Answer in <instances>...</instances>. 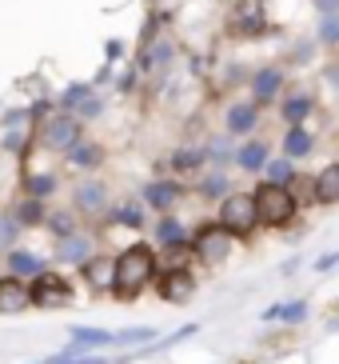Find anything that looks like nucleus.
Instances as JSON below:
<instances>
[{
  "instance_id": "3",
  "label": "nucleus",
  "mask_w": 339,
  "mask_h": 364,
  "mask_svg": "<svg viewBox=\"0 0 339 364\" xmlns=\"http://www.w3.org/2000/svg\"><path fill=\"white\" fill-rule=\"evenodd\" d=\"M76 140H84V124L72 117V112H48V120L40 124V144L52 152H68Z\"/></svg>"
},
{
  "instance_id": "31",
  "label": "nucleus",
  "mask_w": 339,
  "mask_h": 364,
  "mask_svg": "<svg viewBox=\"0 0 339 364\" xmlns=\"http://www.w3.org/2000/svg\"><path fill=\"white\" fill-rule=\"evenodd\" d=\"M204 164V152L200 149H180L176 156H172V168L176 172H191V168H200Z\"/></svg>"
},
{
  "instance_id": "12",
  "label": "nucleus",
  "mask_w": 339,
  "mask_h": 364,
  "mask_svg": "<svg viewBox=\"0 0 339 364\" xmlns=\"http://www.w3.org/2000/svg\"><path fill=\"white\" fill-rule=\"evenodd\" d=\"M80 268H84V280L96 292H112V272H116V260L112 257H88Z\"/></svg>"
},
{
  "instance_id": "1",
  "label": "nucleus",
  "mask_w": 339,
  "mask_h": 364,
  "mask_svg": "<svg viewBox=\"0 0 339 364\" xmlns=\"http://www.w3.org/2000/svg\"><path fill=\"white\" fill-rule=\"evenodd\" d=\"M152 272H156V257H152L148 245H132L124 248L116 257V272H112V292H116L120 300H132L144 284L152 280Z\"/></svg>"
},
{
  "instance_id": "19",
  "label": "nucleus",
  "mask_w": 339,
  "mask_h": 364,
  "mask_svg": "<svg viewBox=\"0 0 339 364\" xmlns=\"http://www.w3.org/2000/svg\"><path fill=\"white\" fill-rule=\"evenodd\" d=\"M279 80H284V73H279V68H264V73H255V80H252L255 105H260V100H272V97H276Z\"/></svg>"
},
{
  "instance_id": "34",
  "label": "nucleus",
  "mask_w": 339,
  "mask_h": 364,
  "mask_svg": "<svg viewBox=\"0 0 339 364\" xmlns=\"http://www.w3.org/2000/svg\"><path fill=\"white\" fill-rule=\"evenodd\" d=\"M284 188L291 193V200H316V181H308V176H304V181H299V176H291Z\"/></svg>"
},
{
  "instance_id": "5",
  "label": "nucleus",
  "mask_w": 339,
  "mask_h": 364,
  "mask_svg": "<svg viewBox=\"0 0 339 364\" xmlns=\"http://www.w3.org/2000/svg\"><path fill=\"white\" fill-rule=\"evenodd\" d=\"M220 228H228V232H252L255 228V200L252 193H232L223 196L220 204Z\"/></svg>"
},
{
  "instance_id": "27",
  "label": "nucleus",
  "mask_w": 339,
  "mask_h": 364,
  "mask_svg": "<svg viewBox=\"0 0 339 364\" xmlns=\"http://www.w3.org/2000/svg\"><path fill=\"white\" fill-rule=\"evenodd\" d=\"M112 220H120V225H128V228H144V208H140L136 200H128L112 213Z\"/></svg>"
},
{
  "instance_id": "6",
  "label": "nucleus",
  "mask_w": 339,
  "mask_h": 364,
  "mask_svg": "<svg viewBox=\"0 0 339 364\" xmlns=\"http://www.w3.org/2000/svg\"><path fill=\"white\" fill-rule=\"evenodd\" d=\"M191 248H196L200 260L220 264V260H228V252H232V232L220 228V225H204L200 232H196V240H191Z\"/></svg>"
},
{
  "instance_id": "9",
  "label": "nucleus",
  "mask_w": 339,
  "mask_h": 364,
  "mask_svg": "<svg viewBox=\"0 0 339 364\" xmlns=\"http://www.w3.org/2000/svg\"><path fill=\"white\" fill-rule=\"evenodd\" d=\"M191 292H196V280H191L184 268H172V272H164V280H160V296L172 300V304L191 300Z\"/></svg>"
},
{
  "instance_id": "32",
  "label": "nucleus",
  "mask_w": 339,
  "mask_h": 364,
  "mask_svg": "<svg viewBox=\"0 0 339 364\" xmlns=\"http://www.w3.org/2000/svg\"><path fill=\"white\" fill-rule=\"evenodd\" d=\"M264 172H267V184H287L291 176H296V168L287 164V156H284V161H267Z\"/></svg>"
},
{
  "instance_id": "4",
  "label": "nucleus",
  "mask_w": 339,
  "mask_h": 364,
  "mask_svg": "<svg viewBox=\"0 0 339 364\" xmlns=\"http://www.w3.org/2000/svg\"><path fill=\"white\" fill-rule=\"evenodd\" d=\"M28 304H36V309H64V304H72V284L60 280L56 272H40L28 284Z\"/></svg>"
},
{
  "instance_id": "24",
  "label": "nucleus",
  "mask_w": 339,
  "mask_h": 364,
  "mask_svg": "<svg viewBox=\"0 0 339 364\" xmlns=\"http://www.w3.org/2000/svg\"><path fill=\"white\" fill-rule=\"evenodd\" d=\"M72 344H80V348H104V344H112V332H100V328H72Z\"/></svg>"
},
{
  "instance_id": "7",
  "label": "nucleus",
  "mask_w": 339,
  "mask_h": 364,
  "mask_svg": "<svg viewBox=\"0 0 339 364\" xmlns=\"http://www.w3.org/2000/svg\"><path fill=\"white\" fill-rule=\"evenodd\" d=\"M88 257H92V236L80 232V228L56 240V260H60V264H76V268H80Z\"/></svg>"
},
{
  "instance_id": "25",
  "label": "nucleus",
  "mask_w": 339,
  "mask_h": 364,
  "mask_svg": "<svg viewBox=\"0 0 339 364\" xmlns=\"http://www.w3.org/2000/svg\"><path fill=\"white\" fill-rule=\"evenodd\" d=\"M12 216H16L21 225H44V200L24 196V204H21V208H12Z\"/></svg>"
},
{
  "instance_id": "2",
  "label": "nucleus",
  "mask_w": 339,
  "mask_h": 364,
  "mask_svg": "<svg viewBox=\"0 0 339 364\" xmlns=\"http://www.w3.org/2000/svg\"><path fill=\"white\" fill-rule=\"evenodd\" d=\"M252 200H255V220H264V225H287L291 213H296V200L284 184H260Z\"/></svg>"
},
{
  "instance_id": "21",
  "label": "nucleus",
  "mask_w": 339,
  "mask_h": 364,
  "mask_svg": "<svg viewBox=\"0 0 339 364\" xmlns=\"http://www.w3.org/2000/svg\"><path fill=\"white\" fill-rule=\"evenodd\" d=\"M52 193H56V176L52 172H36V176L24 181V196H32V200H48Z\"/></svg>"
},
{
  "instance_id": "14",
  "label": "nucleus",
  "mask_w": 339,
  "mask_h": 364,
  "mask_svg": "<svg viewBox=\"0 0 339 364\" xmlns=\"http://www.w3.org/2000/svg\"><path fill=\"white\" fill-rule=\"evenodd\" d=\"M255 120H260V105H255V100H240V105L228 108V132H232V136L252 132Z\"/></svg>"
},
{
  "instance_id": "22",
  "label": "nucleus",
  "mask_w": 339,
  "mask_h": 364,
  "mask_svg": "<svg viewBox=\"0 0 339 364\" xmlns=\"http://www.w3.org/2000/svg\"><path fill=\"white\" fill-rule=\"evenodd\" d=\"M156 240L160 245H184V240H188V236H184V225L180 220H176V216H164V220H160L156 225Z\"/></svg>"
},
{
  "instance_id": "33",
  "label": "nucleus",
  "mask_w": 339,
  "mask_h": 364,
  "mask_svg": "<svg viewBox=\"0 0 339 364\" xmlns=\"http://www.w3.org/2000/svg\"><path fill=\"white\" fill-rule=\"evenodd\" d=\"M156 341V328H128V332H112V344H148Z\"/></svg>"
},
{
  "instance_id": "38",
  "label": "nucleus",
  "mask_w": 339,
  "mask_h": 364,
  "mask_svg": "<svg viewBox=\"0 0 339 364\" xmlns=\"http://www.w3.org/2000/svg\"><path fill=\"white\" fill-rule=\"evenodd\" d=\"M335 264H339V252H328V257H319V260H316V272H331Z\"/></svg>"
},
{
  "instance_id": "26",
  "label": "nucleus",
  "mask_w": 339,
  "mask_h": 364,
  "mask_svg": "<svg viewBox=\"0 0 339 364\" xmlns=\"http://www.w3.org/2000/svg\"><path fill=\"white\" fill-rule=\"evenodd\" d=\"M44 225H48V232L60 240V236H68V232H76V220H72V213H44Z\"/></svg>"
},
{
  "instance_id": "41",
  "label": "nucleus",
  "mask_w": 339,
  "mask_h": 364,
  "mask_svg": "<svg viewBox=\"0 0 339 364\" xmlns=\"http://www.w3.org/2000/svg\"><path fill=\"white\" fill-rule=\"evenodd\" d=\"M328 80H331V85L339 88V65H331V68H328Z\"/></svg>"
},
{
  "instance_id": "16",
  "label": "nucleus",
  "mask_w": 339,
  "mask_h": 364,
  "mask_svg": "<svg viewBox=\"0 0 339 364\" xmlns=\"http://www.w3.org/2000/svg\"><path fill=\"white\" fill-rule=\"evenodd\" d=\"M235 164L244 172H264V164H267V144L264 140H248L244 149L235 152Z\"/></svg>"
},
{
  "instance_id": "29",
  "label": "nucleus",
  "mask_w": 339,
  "mask_h": 364,
  "mask_svg": "<svg viewBox=\"0 0 339 364\" xmlns=\"http://www.w3.org/2000/svg\"><path fill=\"white\" fill-rule=\"evenodd\" d=\"M21 228H24V225H21L12 213L0 216V248H16V236H21Z\"/></svg>"
},
{
  "instance_id": "37",
  "label": "nucleus",
  "mask_w": 339,
  "mask_h": 364,
  "mask_svg": "<svg viewBox=\"0 0 339 364\" xmlns=\"http://www.w3.org/2000/svg\"><path fill=\"white\" fill-rule=\"evenodd\" d=\"M279 316H284L287 324H299L304 316H308V304H304V300H296V304H284V309H279Z\"/></svg>"
},
{
  "instance_id": "39",
  "label": "nucleus",
  "mask_w": 339,
  "mask_h": 364,
  "mask_svg": "<svg viewBox=\"0 0 339 364\" xmlns=\"http://www.w3.org/2000/svg\"><path fill=\"white\" fill-rule=\"evenodd\" d=\"M104 56H108V65H112V60H120V56H124V44H120V41H108V44H104Z\"/></svg>"
},
{
  "instance_id": "30",
  "label": "nucleus",
  "mask_w": 339,
  "mask_h": 364,
  "mask_svg": "<svg viewBox=\"0 0 339 364\" xmlns=\"http://www.w3.org/2000/svg\"><path fill=\"white\" fill-rule=\"evenodd\" d=\"M100 112H104V100L96 97V92H88V97L72 108V117L80 120V124H84V120H92V117H100Z\"/></svg>"
},
{
  "instance_id": "23",
  "label": "nucleus",
  "mask_w": 339,
  "mask_h": 364,
  "mask_svg": "<svg viewBox=\"0 0 339 364\" xmlns=\"http://www.w3.org/2000/svg\"><path fill=\"white\" fill-rule=\"evenodd\" d=\"M311 108H316V100L308 97V92H299V97L284 100V120H291V124H299V120L308 117Z\"/></svg>"
},
{
  "instance_id": "36",
  "label": "nucleus",
  "mask_w": 339,
  "mask_h": 364,
  "mask_svg": "<svg viewBox=\"0 0 339 364\" xmlns=\"http://www.w3.org/2000/svg\"><path fill=\"white\" fill-rule=\"evenodd\" d=\"M319 41H323V44H339V12L319 21Z\"/></svg>"
},
{
  "instance_id": "11",
  "label": "nucleus",
  "mask_w": 339,
  "mask_h": 364,
  "mask_svg": "<svg viewBox=\"0 0 339 364\" xmlns=\"http://www.w3.org/2000/svg\"><path fill=\"white\" fill-rule=\"evenodd\" d=\"M180 196H184V188L176 181H152L148 188H144V204H148V208H156V213H168Z\"/></svg>"
},
{
  "instance_id": "35",
  "label": "nucleus",
  "mask_w": 339,
  "mask_h": 364,
  "mask_svg": "<svg viewBox=\"0 0 339 364\" xmlns=\"http://www.w3.org/2000/svg\"><path fill=\"white\" fill-rule=\"evenodd\" d=\"M200 193L208 196V200H223V193H228V176H223V172H212V176L200 184Z\"/></svg>"
},
{
  "instance_id": "10",
  "label": "nucleus",
  "mask_w": 339,
  "mask_h": 364,
  "mask_svg": "<svg viewBox=\"0 0 339 364\" xmlns=\"http://www.w3.org/2000/svg\"><path fill=\"white\" fill-rule=\"evenodd\" d=\"M21 309H28V284L21 277H0V312L12 316Z\"/></svg>"
},
{
  "instance_id": "28",
  "label": "nucleus",
  "mask_w": 339,
  "mask_h": 364,
  "mask_svg": "<svg viewBox=\"0 0 339 364\" xmlns=\"http://www.w3.org/2000/svg\"><path fill=\"white\" fill-rule=\"evenodd\" d=\"M88 92H92V85H84V80H80V85H68V88L60 92V97H56V105H60L64 112H72V108L88 97Z\"/></svg>"
},
{
  "instance_id": "40",
  "label": "nucleus",
  "mask_w": 339,
  "mask_h": 364,
  "mask_svg": "<svg viewBox=\"0 0 339 364\" xmlns=\"http://www.w3.org/2000/svg\"><path fill=\"white\" fill-rule=\"evenodd\" d=\"M316 9L323 12V16H335V12H339V0H316Z\"/></svg>"
},
{
  "instance_id": "17",
  "label": "nucleus",
  "mask_w": 339,
  "mask_h": 364,
  "mask_svg": "<svg viewBox=\"0 0 339 364\" xmlns=\"http://www.w3.org/2000/svg\"><path fill=\"white\" fill-rule=\"evenodd\" d=\"M316 200L319 204H335L339 200V164H328V168L316 176Z\"/></svg>"
},
{
  "instance_id": "13",
  "label": "nucleus",
  "mask_w": 339,
  "mask_h": 364,
  "mask_svg": "<svg viewBox=\"0 0 339 364\" xmlns=\"http://www.w3.org/2000/svg\"><path fill=\"white\" fill-rule=\"evenodd\" d=\"M72 204L80 208V213H88V216L104 213V208H108V188L100 181H84L80 188H76V200Z\"/></svg>"
},
{
  "instance_id": "15",
  "label": "nucleus",
  "mask_w": 339,
  "mask_h": 364,
  "mask_svg": "<svg viewBox=\"0 0 339 364\" xmlns=\"http://www.w3.org/2000/svg\"><path fill=\"white\" fill-rule=\"evenodd\" d=\"M100 161H104V149H100V144H88V140H76L72 149H68V164H72V168H84V172H92Z\"/></svg>"
},
{
  "instance_id": "20",
  "label": "nucleus",
  "mask_w": 339,
  "mask_h": 364,
  "mask_svg": "<svg viewBox=\"0 0 339 364\" xmlns=\"http://www.w3.org/2000/svg\"><path fill=\"white\" fill-rule=\"evenodd\" d=\"M308 152H311V132L299 129V124H291V132L284 136V156L296 161V156H308Z\"/></svg>"
},
{
  "instance_id": "18",
  "label": "nucleus",
  "mask_w": 339,
  "mask_h": 364,
  "mask_svg": "<svg viewBox=\"0 0 339 364\" xmlns=\"http://www.w3.org/2000/svg\"><path fill=\"white\" fill-rule=\"evenodd\" d=\"M28 120H32V112L24 108L21 117L9 124V132H4V149L9 152H24V144H28Z\"/></svg>"
},
{
  "instance_id": "8",
  "label": "nucleus",
  "mask_w": 339,
  "mask_h": 364,
  "mask_svg": "<svg viewBox=\"0 0 339 364\" xmlns=\"http://www.w3.org/2000/svg\"><path fill=\"white\" fill-rule=\"evenodd\" d=\"M4 264H9V277H40V272H48V260L36 257V252H28V248H9V257H4Z\"/></svg>"
}]
</instances>
